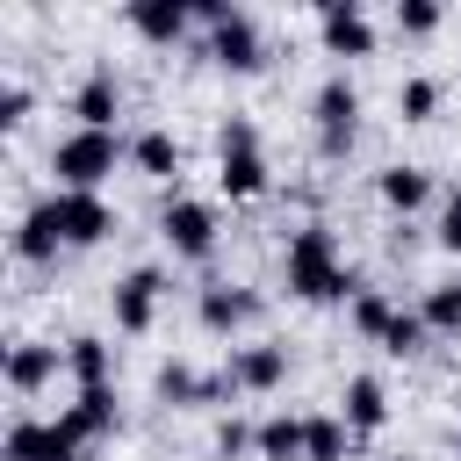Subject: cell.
<instances>
[{
	"mask_svg": "<svg viewBox=\"0 0 461 461\" xmlns=\"http://www.w3.org/2000/svg\"><path fill=\"white\" fill-rule=\"evenodd\" d=\"M281 274H288V295H295V303H353V295L367 288V281L346 267L331 223H295L288 245H281Z\"/></svg>",
	"mask_w": 461,
	"mask_h": 461,
	"instance_id": "1",
	"label": "cell"
},
{
	"mask_svg": "<svg viewBox=\"0 0 461 461\" xmlns=\"http://www.w3.org/2000/svg\"><path fill=\"white\" fill-rule=\"evenodd\" d=\"M130 144L115 137V130H65L58 144H50V173H58V187H79V194H101V180L115 173V158H122Z\"/></svg>",
	"mask_w": 461,
	"mask_h": 461,
	"instance_id": "2",
	"label": "cell"
},
{
	"mask_svg": "<svg viewBox=\"0 0 461 461\" xmlns=\"http://www.w3.org/2000/svg\"><path fill=\"white\" fill-rule=\"evenodd\" d=\"M310 122H317V158H346L360 137V86L346 72H324L310 94Z\"/></svg>",
	"mask_w": 461,
	"mask_h": 461,
	"instance_id": "3",
	"label": "cell"
},
{
	"mask_svg": "<svg viewBox=\"0 0 461 461\" xmlns=\"http://www.w3.org/2000/svg\"><path fill=\"white\" fill-rule=\"evenodd\" d=\"M216 230H223V223H216L209 202L166 187V202H158V238L173 245V259H209V252H216Z\"/></svg>",
	"mask_w": 461,
	"mask_h": 461,
	"instance_id": "4",
	"label": "cell"
},
{
	"mask_svg": "<svg viewBox=\"0 0 461 461\" xmlns=\"http://www.w3.org/2000/svg\"><path fill=\"white\" fill-rule=\"evenodd\" d=\"M36 209H43V223H50L65 245H101V238L115 230V209H108V194H79V187H58V194H43Z\"/></svg>",
	"mask_w": 461,
	"mask_h": 461,
	"instance_id": "5",
	"label": "cell"
},
{
	"mask_svg": "<svg viewBox=\"0 0 461 461\" xmlns=\"http://www.w3.org/2000/svg\"><path fill=\"white\" fill-rule=\"evenodd\" d=\"M209 58H216L223 72H259V65H267V36H259V22H252L245 7H223V14L209 22Z\"/></svg>",
	"mask_w": 461,
	"mask_h": 461,
	"instance_id": "6",
	"label": "cell"
},
{
	"mask_svg": "<svg viewBox=\"0 0 461 461\" xmlns=\"http://www.w3.org/2000/svg\"><path fill=\"white\" fill-rule=\"evenodd\" d=\"M158 295H166V267H130V274L108 288L115 331H151V317H158Z\"/></svg>",
	"mask_w": 461,
	"mask_h": 461,
	"instance_id": "7",
	"label": "cell"
},
{
	"mask_svg": "<svg viewBox=\"0 0 461 461\" xmlns=\"http://www.w3.org/2000/svg\"><path fill=\"white\" fill-rule=\"evenodd\" d=\"M223 375L238 382V396H274V389L288 382V346H274V339H259V346H230Z\"/></svg>",
	"mask_w": 461,
	"mask_h": 461,
	"instance_id": "8",
	"label": "cell"
},
{
	"mask_svg": "<svg viewBox=\"0 0 461 461\" xmlns=\"http://www.w3.org/2000/svg\"><path fill=\"white\" fill-rule=\"evenodd\" d=\"M151 396H158V403H230V396H238V382H230L223 367H216V375H194L187 360H158Z\"/></svg>",
	"mask_w": 461,
	"mask_h": 461,
	"instance_id": "9",
	"label": "cell"
},
{
	"mask_svg": "<svg viewBox=\"0 0 461 461\" xmlns=\"http://www.w3.org/2000/svg\"><path fill=\"white\" fill-rule=\"evenodd\" d=\"M317 36H324L331 58H367L375 50V22H367L360 0H324L317 7Z\"/></svg>",
	"mask_w": 461,
	"mask_h": 461,
	"instance_id": "10",
	"label": "cell"
},
{
	"mask_svg": "<svg viewBox=\"0 0 461 461\" xmlns=\"http://www.w3.org/2000/svg\"><path fill=\"white\" fill-rule=\"evenodd\" d=\"M194 317H202V331L230 339L238 324H252V317H259V295H252V288H238V281H202V288H194Z\"/></svg>",
	"mask_w": 461,
	"mask_h": 461,
	"instance_id": "11",
	"label": "cell"
},
{
	"mask_svg": "<svg viewBox=\"0 0 461 461\" xmlns=\"http://www.w3.org/2000/svg\"><path fill=\"white\" fill-rule=\"evenodd\" d=\"M72 115H79V130H115V115H122V72L108 58L72 86Z\"/></svg>",
	"mask_w": 461,
	"mask_h": 461,
	"instance_id": "12",
	"label": "cell"
},
{
	"mask_svg": "<svg viewBox=\"0 0 461 461\" xmlns=\"http://www.w3.org/2000/svg\"><path fill=\"white\" fill-rule=\"evenodd\" d=\"M339 418L353 425V439L382 432V425H389V389H382V375H346V389H339Z\"/></svg>",
	"mask_w": 461,
	"mask_h": 461,
	"instance_id": "13",
	"label": "cell"
},
{
	"mask_svg": "<svg viewBox=\"0 0 461 461\" xmlns=\"http://www.w3.org/2000/svg\"><path fill=\"white\" fill-rule=\"evenodd\" d=\"M58 367H65V353L43 346V339H14L7 346V389L14 396H36L43 382H58Z\"/></svg>",
	"mask_w": 461,
	"mask_h": 461,
	"instance_id": "14",
	"label": "cell"
},
{
	"mask_svg": "<svg viewBox=\"0 0 461 461\" xmlns=\"http://www.w3.org/2000/svg\"><path fill=\"white\" fill-rule=\"evenodd\" d=\"M194 22V0H130V29L144 43H180Z\"/></svg>",
	"mask_w": 461,
	"mask_h": 461,
	"instance_id": "15",
	"label": "cell"
},
{
	"mask_svg": "<svg viewBox=\"0 0 461 461\" xmlns=\"http://www.w3.org/2000/svg\"><path fill=\"white\" fill-rule=\"evenodd\" d=\"M65 375H72L79 389H108V375H115V346H108L101 331H72V339H65Z\"/></svg>",
	"mask_w": 461,
	"mask_h": 461,
	"instance_id": "16",
	"label": "cell"
},
{
	"mask_svg": "<svg viewBox=\"0 0 461 461\" xmlns=\"http://www.w3.org/2000/svg\"><path fill=\"white\" fill-rule=\"evenodd\" d=\"M130 166H137V173H151V180H173V187H180V137H173V130H158V122H151V130H137V137H130Z\"/></svg>",
	"mask_w": 461,
	"mask_h": 461,
	"instance_id": "17",
	"label": "cell"
},
{
	"mask_svg": "<svg viewBox=\"0 0 461 461\" xmlns=\"http://www.w3.org/2000/svg\"><path fill=\"white\" fill-rule=\"evenodd\" d=\"M375 194H382L396 216H411V209H425V202H432V173L396 158V166H382V173H375Z\"/></svg>",
	"mask_w": 461,
	"mask_h": 461,
	"instance_id": "18",
	"label": "cell"
},
{
	"mask_svg": "<svg viewBox=\"0 0 461 461\" xmlns=\"http://www.w3.org/2000/svg\"><path fill=\"white\" fill-rule=\"evenodd\" d=\"M65 425H72L79 439H108V432L122 425V403H115V382H108V389H79V396H72V411H65Z\"/></svg>",
	"mask_w": 461,
	"mask_h": 461,
	"instance_id": "19",
	"label": "cell"
},
{
	"mask_svg": "<svg viewBox=\"0 0 461 461\" xmlns=\"http://www.w3.org/2000/svg\"><path fill=\"white\" fill-rule=\"evenodd\" d=\"M267 151H223L216 158V187L230 194V202H252V194H267Z\"/></svg>",
	"mask_w": 461,
	"mask_h": 461,
	"instance_id": "20",
	"label": "cell"
},
{
	"mask_svg": "<svg viewBox=\"0 0 461 461\" xmlns=\"http://www.w3.org/2000/svg\"><path fill=\"white\" fill-rule=\"evenodd\" d=\"M346 447H353V425L339 411H310L303 418V461H346Z\"/></svg>",
	"mask_w": 461,
	"mask_h": 461,
	"instance_id": "21",
	"label": "cell"
},
{
	"mask_svg": "<svg viewBox=\"0 0 461 461\" xmlns=\"http://www.w3.org/2000/svg\"><path fill=\"white\" fill-rule=\"evenodd\" d=\"M252 454H259V461H303V418H295V411H267Z\"/></svg>",
	"mask_w": 461,
	"mask_h": 461,
	"instance_id": "22",
	"label": "cell"
},
{
	"mask_svg": "<svg viewBox=\"0 0 461 461\" xmlns=\"http://www.w3.org/2000/svg\"><path fill=\"white\" fill-rule=\"evenodd\" d=\"M418 317H425L432 339H461V281H432L418 295Z\"/></svg>",
	"mask_w": 461,
	"mask_h": 461,
	"instance_id": "23",
	"label": "cell"
},
{
	"mask_svg": "<svg viewBox=\"0 0 461 461\" xmlns=\"http://www.w3.org/2000/svg\"><path fill=\"white\" fill-rule=\"evenodd\" d=\"M58 252H65V238L43 223V209H29V216L14 223V259H29V267H50Z\"/></svg>",
	"mask_w": 461,
	"mask_h": 461,
	"instance_id": "24",
	"label": "cell"
},
{
	"mask_svg": "<svg viewBox=\"0 0 461 461\" xmlns=\"http://www.w3.org/2000/svg\"><path fill=\"white\" fill-rule=\"evenodd\" d=\"M432 108H439V79L432 72H403L396 79V115L403 122H432Z\"/></svg>",
	"mask_w": 461,
	"mask_h": 461,
	"instance_id": "25",
	"label": "cell"
},
{
	"mask_svg": "<svg viewBox=\"0 0 461 461\" xmlns=\"http://www.w3.org/2000/svg\"><path fill=\"white\" fill-rule=\"evenodd\" d=\"M346 317H353V331H360V339H375V346H382V331L396 324V303H389L382 288H360V295L346 303Z\"/></svg>",
	"mask_w": 461,
	"mask_h": 461,
	"instance_id": "26",
	"label": "cell"
},
{
	"mask_svg": "<svg viewBox=\"0 0 461 461\" xmlns=\"http://www.w3.org/2000/svg\"><path fill=\"white\" fill-rule=\"evenodd\" d=\"M425 339H432V331H425V317H418V310H396V324L382 331V353H389V360H418V353H425Z\"/></svg>",
	"mask_w": 461,
	"mask_h": 461,
	"instance_id": "27",
	"label": "cell"
},
{
	"mask_svg": "<svg viewBox=\"0 0 461 461\" xmlns=\"http://www.w3.org/2000/svg\"><path fill=\"white\" fill-rule=\"evenodd\" d=\"M223 151H259V122L230 108V115L216 122V158H223Z\"/></svg>",
	"mask_w": 461,
	"mask_h": 461,
	"instance_id": "28",
	"label": "cell"
},
{
	"mask_svg": "<svg viewBox=\"0 0 461 461\" xmlns=\"http://www.w3.org/2000/svg\"><path fill=\"white\" fill-rule=\"evenodd\" d=\"M43 425H50V418H14L0 454H7V461H36V454H43Z\"/></svg>",
	"mask_w": 461,
	"mask_h": 461,
	"instance_id": "29",
	"label": "cell"
},
{
	"mask_svg": "<svg viewBox=\"0 0 461 461\" xmlns=\"http://www.w3.org/2000/svg\"><path fill=\"white\" fill-rule=\"evenodd\" d=\"M396 29L403 36H432L439 29V0H396Z\"/></svg>",
	"mask_w": 461,
	"mask_h": 461,
	"instance_id": "30",
	"label": "cell"
},
{
	"mask_svg": "<svg viewBox=\"0 0 461 461\" xmlns=\"http://www.w3.org/2000/svg\"><path fill=\"white\" fill-rule=\"evenodd\" d=\"M432 238H439L447 252H461V180L447 187V202H439V223H432Z\"/></svg>",
	"mask_w": 461,
	"mask_h": 461,
	"instance_id": "31",
	"label": "cell"
},
{
	"mask_svg": "<svg viewBox=\"0 0 461 461\" xmlns=\"http://www.w3.org/2000/svg\"><path fill=\"white\" fill-rule=\"evenodd\" d=\"M252 439H259V425H245L238 411H230V418H216V454H245Z\"/></svg>",
	"mask_w": 461,
	"mask_h": 461,
	"instance_id": "32",
	"label": "cell"
},
{
	"mask_svg": "<svg viewBox=\"0 0 461 461\" xmlns=\"http://www.w3.org/2000/svg\"><path fill=\"white\" fill-rule=\"evenodd\" d=\"M22 115H29V86H22V79H7V86H0V122L14 130Z\"/></svg>",
	"mask_w": 461,
	"mask_h": 461,
	"instance_id": "33",
	"label": "cell"
},
{
	"mask_svg": "<svg viewBox=\"0 0 461 461\" xmlns=\"http://www.w3.org/2000/svg\"><path fill=\"white\" fill-rule=\"evenodd\" d=\"M454 461H461V425H454Z\"/></svg>",
	"mask_w": 461,
	"mask_h": 461,
	"instance_id": "34",
	"label": "cell"
},
{
	"mask_svg": "<svg viewBox=\"0 0 461 461\" xmlns=\"http://www.w3.org/2000/svg\"><path fill=\"white\" fill-rule=\"evenodd\" d=\"M389 461H396V454H389Z\"/></svg>",
	"mask_w": 461,
	"mask_h": 461,
	"instance_id": "35",
	"label": "cell"
}]
</instances>
